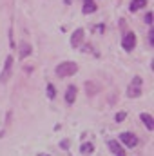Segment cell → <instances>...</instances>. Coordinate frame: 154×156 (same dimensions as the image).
<instances>
[{
	"label": "cell",
	"mask_w": 154,
	"mask_h": 156,
	"mask_svg": "<svg viewBox=\"0 0 154 156\" xmlns=\"http://www.w3.org/2000/svg\"><path fill=\"white\" fill-rule=\"evenodd\" d=\"M93 151H94V145H93V144H83V145H82V153H83V154H91Z\"/></svg>",
	"instance_id": "13"
},
{
	"label": "cell",
	"mask_w": 154,
	"mask_h": 156,
	"mask_svg": "<svg viewBox=\"0 0 154 156\" xmlns=\"http://www.w3.org/2000/svg\"><path fill=\"white\" fill-rule=\"evenodd\" d=\"M143 5H147V0H132L131 5H129V9H131V11H138V9H142Z\"/></svg>",
	"instance_id": "12"
},
{
	"label": "cell",
	"mask_w": 154,
	"mask_h": 156,
	"mask_svg": "<svg viewBox=\"0 0 154 156\" xmlns=\"http://www.w3.org/2000/svg\"><path fill=\"white\" fill-rule=\"evenodd\" d=\"M120 140H121L127 147H131V149L138 145V138H136L132 133H121V134H120Z\"/></svg>",
	"instance_id": "5"
},
{
	"label": "cell",
	"mask_w": 154,
	"mask_h": 156,
	"mask_svg": "<svg viewBox=\"0 0 154 156\" xmlns=\"http://www.w3.org/2000/svg\"><path fill=\"white\" fill-rule=\"evenodd\" d=\"M76 100V87L75 85H69L67 87V93H65V102L67 104H73Z\"/></svg>",
	"instance_id": "10"
},
{
	"label": "cell",
	"mask_w": 154,
	"mask_h": 156,
	"mask_svg": "<svg viewBox=\"0 0 154 156\" xmlns=\"http://www.w3.org/2000/svg\"><path fill=\"white\" fill-rule=\"evenodd\" d=\"M152 42H154V33H152V29L149 31V44H151V47H152Z\"/></svg>",
	"instance_id": "17"
},
{
	"label": "cell",
	"mask_w": 154,
	"mask_h": 156,
	"mask_svg": "<svg viewBox=\"0 0 154 156\" xmlns=\"http://www.w3.org/2000/svg\"><path fill=\"white\" fill-rule=\"evenodd\" d=\"M82 40H83V29L80 27V29H76V31L73 33V37H71V45H73V47H78V45L82 44Z\"/></svg>",
	"instance_id": "7"
},
{
	"label": "cell",
	"mask_w": 154,
	"mask_h": 156,
	"mask_svg": "<svg viewBox=\"0 0 154 156\" xmlns=\"http://www.w3.org/2000/svg\"><path fill=\"white\" fill-rule=\"evenodd\" d=\"M13 56H7L5 58V64H4V67H2V71H0V82L2 83H5L9 78H11V71H13Z\"/></svg>",
	"instance_id": "3"
},
{
	"label": "cell",
	"mask_w": 154,
	"mask_h": 156,
	"mask_svg": "<svg viewBox=\"0 0 154 156\" xmlns=\"http://www.w3.org/2000/svg\"><path fill=\"white\" fill-rule=\"evenodd\" d=\"M47 156H49V154H47Z\"/></svg>",
	"instance_id": "18"
},
{
	"label": "cell",
	"mask_w": 154,
	"mask_h": 156,
	"mask_svg": "<svg viewBox=\"0 0 154 156\" xmlns=\"http://www.w3.org/2000/svg\"><path fill=\"white\" fill-rule=\"evenodd\" d=\"M140 118H142V122L145 123V127H147L149 131H152V129H154V123H152V116H151L149 113H142V115H140Z\"/></svg>",
	"instance_id": "11"
},
{
	"label": "cell",
	"mask_w": 154,
	"mask_h": 156,
	"mask_svg": "<svg viewBox=\"0 0 154 156\" xmlns=\"http://www.w3.org/2000/svg\"><path fill=\"white\" fill-rule=\"evenodd\" d=\"M125 116H127V113H118L114 120L118 122V123H120V122H123V120H125Z\"/></svg>",
	"instance_id": "15"
},
{
	"label": "cell",
	"mask_w": 154,
	"mask_h": 156,
	"mask_svg": "<svg viewBox=\"0 0 154 156\" xmlns=\"http://www.w3.org/2000/svg\"><path fill=\"white\" fill-rule=\"evenodd\" d=\"M109 149L113 151V154L114 156H127L125 154V151H123V147H121L116 140H109Z\"/></svg>",
	"instance_id": "6"
},
{
	"label": "cell",
	"mask_w": 154,
	"mask_h": 156,
	"mask_svg": "<svg viewBox=\"0 0 154 156\" xmlns=\"http://www.w3.org/2000/svg\"><path fill=\"white\" fill-rule=\"evenodd\" d=\"M56 75L60 78H67V76H71V75H75L78 71V66L75 64V62H62L60 66H56Z\"/></svg>",
	"instance_id": "1"
},
{
	"label": "cell",
	"mask_w": 154,
	"mask_h": 156,
	"mask_svg": "<svg viewBox=\"0 0 154 156\" xmlns=\"http://www.w3.org/2000/svg\"><path fill=\"white\" fill-rule=\"evenodd\" d=\"M47 96H49V98H54V96H56V89H54L53 83H47Z\"/></svg>",
	"instance_id": "14"
},
{
	"label": "cell",
	"mask_w": 154,
	"mask_h": 156,
	"mask_svg": "<svg viewBox=\"0 0 154 156\" xmlns=\"http://www.w3.org/2000/svg\"><path fill=\"white\" fill-rule=\"evenodd\" d=\"M31 51H33V49H31V44H27V42H22V44H20V58H22V60L27 58V56L31 55Z\"/></svg>",
	"instance_id": "9"
},
{
	"label": "cell",
	"mask_w": 154,
	"mask_h": 156,
	"mask_svg": "<svg viewBox=\"0 0 154 156\" xmlns=\"http://www.w3.org/2000/svg\"><path fill=\"white\" fill-rule=\"evenodd\" d=\"M152 11H149V13H147V16H145V22H147V24H149V26H151V24H152Z\"/></svg>",
	"instance_id": "16"
},
{
	"label": "cell",
	"mask_w": 154,
	"mask_h": 156,
	"mask_svg": "<svg viewBox=\"0 0 154 156\" xmlns=\"http://www.w3.org/2000/svg\"><path fill=\"white\" fill-rule=\"evenodd\" d=\"M127 96H129V98H138V96H142V78L140 76H134L132 83H131L129 89H127Z\"/></svg>",
	"instance_id": "2"
},
{
	"label": "cell",
	"mask_w": 154,
	"mask_h": 156,
	"mask_svg": "<svg viewBox=\"0 0 154 156\" xmlns=\"http://www.w3.org/2000/svg\"><path fill=\"white\" fill-rule=\"evenodd\" d=\"M121 47L125 49V51H132L134 47H136V35L134 33H127L123 40H121Z\"/></svg>",
	"instance_id": "4"
},
{
	"label": "cell",
	"mask_w": 154,
	"mask_h": 156,
	"mask_svg": "<svg viewBox=\"0 0 154 156\" xmlns=\"http://www.w3.org/2000/svg\"><path fill=\"white\" fill-rule=\"evenodd\" d=\"M96 9H98V5H96L94 0H83V13H85V15H91V13H94Z\"/></svg>",
	"instance_id": "8"
}]
</instances>
